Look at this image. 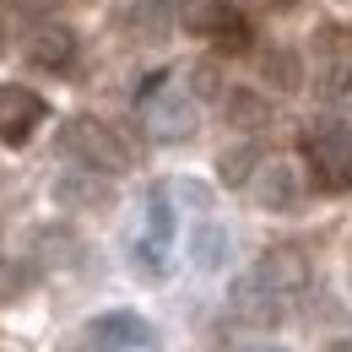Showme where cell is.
Listing matches in <instances>:
<instances>
[{
    "instance_id": "1",
    "label": "cell",
    "mask_w": 352,
    "mask_h": 352,
    "mask_svg": "<svg viewBox=\"0 0 352 352\" xmlns=\"http://www.w3.org/2000/svg\"><path fill=\"white\" fill-rule=\"evenodd\" d=\"M60 146H65L76 163L98 168V174H125V168L135 163L131 141L114 131V125L92 120V114H76V120H65V125H60Z\"/></svg>"
},
{
    "instance_id": "2",
    "label": "cell",
    "mask_w": 352,
    "mask_h": 352,
    "mask_svg": "<svg viewBox=\"0 0 352 352\" xmlns=\"http://www.w3.org/2000/svg\"><path fill=\"white\" fill-rule=\"evenodd\" d=\"M304 157L320 190H352V120H320L304 131Z\"/></svg>"
},
{
    "instance_id": "3",
    "label": "cell",
    "mask_w": 352,
    "mask_h": 352,
    "mask_svg": "<svg viewBox=\"0 0 352 352\" xmlns=\"http://www.w3.org/2000/svg\"><path fill=\"white\" fill-rule=\"evenodd\" d=\"M168 250H174V206H168L163 190H152L146 212H141V228L131 239V265L146 282H157V276H168Z\"/></svg>"
},
{
    "instance_id": "4",
    "label": "cell",
    "mask_w": 352,
    "mask_h": 352,
    "mask_svg": "<svg viewBox=\"0 0 352 352\" xmlns=\"http://www.w3.org/2000/svg\"><path fill=\"white\" fill-rule=\"evenodd\" d=\"M179 28L195 33V38H212L222 54H244L250 49V22L228 0H179Z\"/></svg>"
},
{
    "instance_id": "5",
    "label": "cell",
    "mask_w": 352,
    "mask_h": 352,
    "mask_svg": "<svg viewBox=\"0 0 352 352\" xmlns=\"http://www.w3.org/2000/svg\"><path fill=\"white\" fill-rule=\"evenodd\" d=\"M141 120H146V135H157V141H190L195 135V98L168 92L163 76H152L141 87Z\"/></svg>"
},
{
    "instance_id": "6",
    "label": "cell",
    "mask_w": 352,
    "mask_h": 352,
    "mask_svg": "<svg viewBox=\"0 0 352 352\" xmlns=\"http://www.w3.org/2000/svg\"><path fill=\"white\" fill-rule=\"evenodd\" d=\"M314 87L325 98H352V33L320 28L314 33Z\"/></svg>"
},
{
    "instance_id": "7",
    "label": "cell",
    "mask_w": 352,
    "mask_h": 352,
    "mask_svg": "<svg viewBox=\"0 0 352 352\" xmlns=\"http://www.w3.org/2000/svg\"><path fill=\"white\" fill-rule=\"evenodd\" d=\"M87 352H163V342L152 336V325L141 314L114 309V314H98L87 325Z\"/></svg>"
},
{
    "instance_id": "8",
    "label": "cell",
    "mask_w": 352,
    "mask_h": 352,
    "mask_svg": "<svg viewBox=\"0 0 352 352\" xmlns=\"http://www.w3.org/2000/svg\"><path fill=\"white\" fill-rule=\"evenodd\" d=\"M76 60H82V38H76L65 22L33 28V38H28V65H38V71H49V76H71Z\"/></svg>"
},
{
    "instance_id": "9",
    "label": "cell",
    "mask_w": 352,
    "mask_h": 352,
    "mask_svg": "<svg viewBox=\"0 0 352 352\" xmlns=\"http://www.w3.org/2000/svg\"><path fill=\"white\" fill-rule=\"evenodd\" d=\"M44 114H49V103L33 87H16V82L0 87V141L6 146H22L28 135L44 125Z\"/></svg>"
},
{
    "instance_id": "10",
    "label": "cell",
    "mask_w": 352,
    "mask_h": 352,
    "mask_svg": "<svg viewBox=\"0 0 352 352\" xmlns=\"http://www.w3.org/2000/svg\"><path fill=\"white\" fill-rule=\"evenodd\" d=\"M255 276H261L276 298H298V293L309 287V261H304V250L276 244V250H265L261 261H255Z\"/></svg>"
},
{
    "instance_id": "11",
    "label": "cell",
    "mask_w": 352,
    "mask_h": 352,
    "mask_svg": "<svg viewBox=\"0 0 352 352\" xmlns=\"http://www.w3.org/2000/svg\"><path fill=\"white\" fill-rule=\"evenodd\" d=\"M228 304H233V314H239L244 325H276V320L287 314V298H276V293L265 287V282L255 276V271L233 282V293H228Z\"/></svg>"
},
{
    "instance_id": "12",
    "label": "cell",
    "mask_w": 352,
    "mask_h": 352,
    "mask_svg": "<svg viewBox=\"0 0 352 352\" xmlns=\"http://www.w3.org/2000/svg\"><path fill=\"white\" fill-rule=\"evenodd\" d=\"M250 190H255V206H265V212H293L298 206V174H293V163H265V168H255Z\"/></svg>"
},
{
    "instance_id": "13",
    "label": "cell",
    "mask_w": 352,
    "mask_h": 352,
    "mask_svg": "<svg viewBox=\"0 0 352 352\" xmlns=\"http://www.w3.org/2000/svg\"><path fill=\"white\" fill-rule=\"evenodd\" d=\"M54 201H60V206H103V201H109V184H103L98 168L82 163V168L54 179Z\"/></svg>"
},
{
    "instance_id": "14",
    "label": "cell",
    "mask_w": 352,
    "mask_h": 352,
    "mask_svg": "<svg viewBox=\"0 0 352 352\" xmlns=\"http://www.w3.org/2000/svg\"><path fill=\"white\" fill-rule=\"evenodd\" d=\"M222 114H228L233 131H265V125H271V103H265L261 92H250V87H228L222 92Z\"/></svg>"
},
{
    "instance_id": "15",
    "label": "cell",
    "mask_w": 352,
    "mask_h": 352,
    "mask_svg": "<svg viewBox=\"0 0 352 352\" xmlns=\"http://www.w3.org/2000/svg\"><path fill=\"white\" fill-rule=\"evenodd\" d=\"M190 261L201 271H222V261H228V228L222 222H201L190 233Z\"/></svg>"
},
{
    "instance_id": "16",
    "label": "cell",
    "mask_w": 352,
    "mask_h": 352,
    "mask_svg": "<svg viewBox=\"0 0 352 352\" xmlns=\"http://www.w3.org/2000/svg\"><path fill=\"white\" fill-rule=\"evenodd\" d=\"M125 28H131L135 38H163V28H168V0H125Z\"/></svg>"
},
{
    "instance_id": "17",
    "label": "cell",
    "mask_w": 352,
    "mask_h": 352,
    "mask_svg": "<svg viewBox=\"0 0 352 352\" xmlns=\"http://www.w3.org/2000/svg\"><path fill=\"white\" fill-rule=\"evenodd\" d=\"M261 76H265L276 92H298V82H304L298 54H293V49H265V54H261Z\"/></svg>"
},
{
    "instance_id": "18",
    "label": "cell",
    "mask_w": 352,
    "mask_h": 352,
    "mask_svg": "<svg viewBox=\"0 0 352 352\" xmlns=\"http://www.w3.org/2000/svg\"><path fill=\"white\" fill-rule=\"evenodd\" d=\"M255 163H261L255 146H228L217 157V174H222V184H250V179H255Z\"/></svg>"
},
{
    "instance_id": "19",
    "label": "cell",
    "mask_w": 352,
    "mask_h": 352,
    "mask_svg": "<svg viewBox=\"0 0 352 352\" xmlns=\"http://www.w3.org/2000/svg\"><path fill=\"white\" fill-rule=\"evenodd\" d=\"M190 87L201 92V98H217L222 82H217V65H195V76H190Z\"/></svg>"
},
{
    "instance_id": "20",
    "label": "cell",
    "mask_w": 352,
    "mask_h": 352,
    "mask_svg": "<svg viewBox=\"0 0 352 352\" xmlns=\"http://www.w3.org/2000/svg\"><path fill=\"white\" fill-rule=\"evenodd\" d=\"M6 6H11L16 16H49V11L60 6V0H6Z\"/></svg>"
},
{
    "instance_id": "21",
    "label": "cell",
    "mask_w": 352,
    "mask_h": 352,
    "mask_svg": "<svg viewBox=\"0 0 352 352\" xmlns=\"http://www.w3.org/2000/svg\"><path fill=\"white\" fill-rule=\"evenodd\" d=\"M250 6H293V0H250Z\"/></svg>"
},
{
    "instance_id": "22",
    "label": "cell",
    "mask_w": 352,
    "mask_h": 352,
    "mask_svg": "<svg viewBox=\"0 0 352 352\" xmlns=\"http://www.w3.org/2000/svg\"><path fill=\"white\" fill-rule=\"evenodd\" d=\"M331 352H352V336H347V342H336V347H331Z\"/></svg>"
},
{
    "instance_id": "23",
    "label": "cell",
    "mask_w": 352,
    "mask_h": 352,
    "mask_svg": "<svg viewBox=\"0 0 352 352\" xmlns=\"http://www.w3.org/2000/svg\"><path fill=\"white\" fill-rule=\"evenodd\" d=\"M244 352H282V347H244Z\"/></svg>"
}]
</instances>
